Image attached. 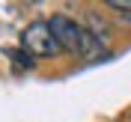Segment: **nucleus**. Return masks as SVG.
Segmentation results:
<instances>
[{
    "label": "nucleus",
    "mask_w": 131,
    "mask_h": 122,
    "mask_svg": "<svg viewBox=\"0 0 131 122\" xmlns=\"http://www.w3.org/2000/svg\"><path fill=\"white\" fill-rule=\"evenodd\" d=\"M48 24L54 30V36H57V42L63 45V51H69V54H74L81 60H95L101 54V39L92 30H86L83 24H78V21H72L66 15H54Z\"/></svg>",
    "instance_id": "1"
},
{
    "label": "nucleus",
    "mask_w": 131,
    "mask_h": 122,
    "mask_svg": "<svg viewBox=\"0 0 131 122\" xmlns=\"http://www.w3.org/2000/svg\"><path fill=\"white\" fill-rule=\"evenodd\" d=\"M21 51H24L27 57H57L63 45L57 42L54 30H51L48 21H33L24 33H21Z\"/></svg>",
    "instance_id": "2"
},
{
    "label": "nucleus",
    "mask_w": 131,
    "mask_h": 122,
    "mask_svg": "<svg viewBox=\"0 0 131 122\" xmlns=\"http://www.w3.org/2000/svg\"><path fill=\"white\" fill-rule=\"evenodd\" d=\"M107 9H113V12H131V0H125V3H119V0H107Z\"/></svg>",
    "instance_id": "3"
}]
</instances>
